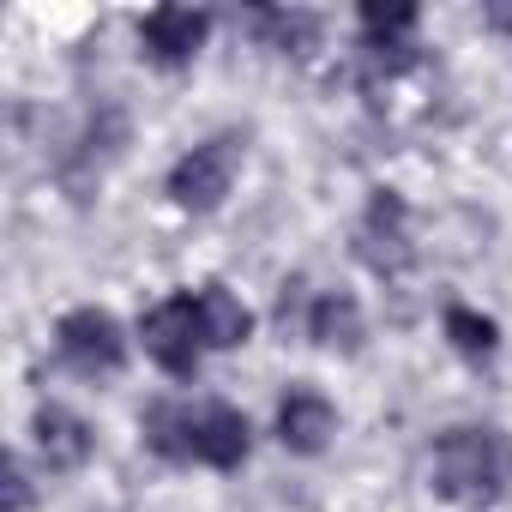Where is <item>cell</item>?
<instances>
[{"instance_id": "cell-1", "label": "cell", "mask_w": 512, "mask_h": 512, "mask_svg": "<svg viewBox=\"0 0 512 512\" xmlns=\"http://www.w3.org/2000/svg\"><path fill=\"white\" fill-rule=\"evenodd\" d=\"M500 476H506V452H500L494 428H446L434 440V494L440 500L482 506L500 494Z\"/></svg>"}, {"instance_id": "cell-2", "label": "cell", "mask_w": 512, "mask_h": 512, "mask_svg": "<svg viewBox=\"0 0 512 512\" xmlns=\"http://www.w3.org/2000/svg\"><path fill=\"white\" fill-rule=\"evenodd\" d=\"M241 151H247L241 133H217V139L193 145V151L169 169V199H175L181 211H217V205L229 199V187H235Z\"/></svg>"}, {"instance_id": "cell-3", "label": "cell", "mask_w": 512, "mask_h": 512, "mask_svg": "<svg viewBox=\"0 0 512 512\" xmlns=\"http://www.w3.org/2000/svg\"><path fill=\"white\" fill-rule=\"evenodd\" d=\"M139 338H145V356H151L163 374H175V380H193V374H199V350H205V338H199V308H193V296H169V302H157V308L145 314Z\"/></svg>"}, {"instance_id": "cell-4", "label": "cell", "mask_w": 512, "mask_h": 512, "mask_svg": "<svg viewBox=\"0 0 512 512\" xmlns=\"http://www.w3.org/2000/svg\"><path fill=\"white\" fill-rule=\"evenodd\" d=\"M55 344H61V362L79 368V374H121L127 362V338H121V320L109 308H73L61 326H55Z\"/></svg>"}, {"instance_id": "cell-5", "label": "cell", "mask_w": 512, "mask_h": 512, "mask_svg": "<svg viewBox=\"0 0 512 512\" xmlns=\"http://www.w3.org/2000/svg\"><path fill=\"white\" fill-rule=\"evenodd\" d=\"M356 253L380 272V278H398L410 260H416V241H410V211L392 187H380L362 211V229H356Z\"/></svg>"}, {"instance_id": "cell-6", "label": "cell", "mask_w": 512, "mask_h": 512, "mask_svg": "<svg viewBox=\"0 0 512 512\" xmlns=\"http://www.w3.org/2000/svg\"><path fill=\"white\" fill-rule=\"evenodd\" d=\"M253 434H247V416L235 404H187V458L211 464V470H235L247 458Z\"/></svg>"}, {"instance_id": "cell-7", "label": "cell", "mask_w": 512, "mask_h": 512, "mask_svg": "<svg viewBox=\"0 0 512 512\" xmlns=\"http://www.w3.org/2000/svg\"><path fill=\"white\" fill-rule=\"evenodd\" d=\"M205 37H211V13H199V7H151V13L139 19V43H145V55H151L157 67L193 61Z\"/></svg>"}, {"instance_id": "cell-8", "label": "cell", "mask_w": 512, "mask_h": 512, "mask_svg": "<svg viewBox=\"0 0 512 512\" xmlns=\"http://www.w3.org/2000/svg\"><path fill=\"white\" fill-rule=\"evenodd\" d=\"M332 434H338V410H332V398L314 392V386H290L284 404H278V440H284L290 452L314 458V452L332 446Z\"/></svg>"}, {"instance_id": "cell-9", "label": "cell", "mask_w": 512, "mask_h": 512, "mask_svg": "<svg viewBox=\"0 0 512 512\" xmlns=\"http://www.w3.org/2000/svg\"><path fill=\"white\" fill-rule=\"evenodd\" d=\"M31 434H37L49 470H79V464L91 458V428H85V416H73L67 404H37Z\"/></svg>"}, {"instance_id": "cell-10", "label": "cell", "mask_w": 512, "mask_h": 512, "mask_svg": "<svg viewBox=\"0 0 512 512\" xmlns=\"http://www.w3.org/2000/svg\"><path fill=\"white\" fill-rule=\"evenodd\" d=\"M193 308H199V338H205V350H241V344L253 338L247 302L229 296L223 284H205V290L193 296Z\"/></svg>"}, {"instance_id": "cell-11", "label": "cell", "mask_w": 512, "mask_h": 512, "mask_svg": "<svg viewBox=\"0 0 512 512\" xmlns=\"http://www.w3.org/2000/svg\"><path fill=\"white\" fill-rule=\"evenodd\" d=\"M308 332H314V344L320 350H362V338H368V326H362V302L350 296V290H326L320 302H314V314H308Z\"/></svg>"}, {"instance_id": "cell-12", "label": "cell", "mask_w": 512, "mask_h": 512, "mask_svg": "<svg viewBox=\"0 0 512 512\" xmlns=\"http://www.w3.org/2000/svg\"><path fill=\"white\" fill-rule=\"evenodd\" d=\"M139 434H145V446L157 452V458H187V404H175V398H163V404H151L145 416H139Z\"/></svg>"}, {"instance_id": "cell-13", "label": "cell", "mask_w": 512, "mask_h": 512, "mask_svg": "<svg viewBox=\"0 0 512 512\" xmlns=\"http://www.w3.org/2000/svg\"><path fill=\"white\" fill-rule=\"evenodd\" d=\"M446 338H452V350H464V356H476V362H488V356L500 350V326H494L488 314L464 308V302L446 308Z\"/></svg>"}, {"instance_id": "cell-14", "label": "cell", "mask_w": 512, "mask_h": 512, "mask_svg": "<svg viewBox=\"0 0 512 512\" xmlns=\"http://www.w3.org/2000/svg\"><path fill=\"white\" fill-rule=\"evenodd\" d=\"M362 31H368V43H374V49H398L392 37L416 31V7H410V0H392V7L368 0V7H362Z\"/></svg>"}, {"instance_id": "cell-15", "label": "cell", "mask_w": 512, "mask_h": 512, "mask_svg": "<svg viewBox=\"0 0 512 512\" xmlns=\"http://www.w3.org/2000/svg\"><path fill=\"white\" fill-rule=\"evenodd\" d=\"M260 25H266L284 49H296V43H308V37L320 31V19H308V13H260Z\"/></svg>"}, {"instance_id": "cell-16", "label": "cell", "mask_w": 512, "mask_h": 512, "mask_svg": "<svg viewBox=\"0 0 512 512\" xmlns=\"http://www.w3.org/2000/svg\"><path fill=\"white\" fill-rule=\"evenodd\" d=\"M31 506V476L19 458H7V512H25Z\"/></svg>"}, {"instance_id": "cell-17", "label": "cell", "mask_w": 512, "mask_h": 512, "mask_svg": "<svg viewBox=\"0 0 512 512\" xmlns=\"http://www.w3.org/2000/svg\"><path fill=\"white\" fill-rule=\"evenodd\" d=\"M488 25L494 31H512V7H488Z\"/></svg>"}]
</instances>
